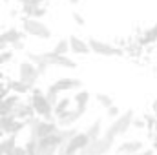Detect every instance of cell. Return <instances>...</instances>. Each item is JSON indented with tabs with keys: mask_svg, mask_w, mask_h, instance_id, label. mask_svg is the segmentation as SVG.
I'll return each instance as SVG.
<instances>
[{
	"mask_svg": "<svg viewBox=\"0 0 157 155\" xmlns=\"http://www.w3.org/2000/svg\"><path fill=\"white\" fill-rule=\"evenodd\" d=\"M29 104H31V108H33V112H35V115L42 119V120H55L53 119V106L48 102V99H46V93L39 89V88H33L31 89V97H29Z\"/></svg>",
	"mask_w": 157,
	"mask_h": 155,
	"instance_id": "1",
	"label": "cell"
},
{
	"mask_svg": "<svg viewBox=\"0 0 157 155\" xmlns=\"http://www.w3.org/2000/svg\"><path fill=\"white\" fill-rule=\"evenodd\" d=\"M26 122L29 126V139H35V141L46 139V137L59 131V126L55 124V120H42V119L33 117V119H29Z\"/></svg>",
	"mask_w": 157,
	"mask_h": 155,
	"instance_id": "2",
	"label": "cell"
},
{
	"mask_svg": "<svg viewBox=\"0 0 157 155\" xmlns=\"http://www.w3.org/2000/svg\"><path fill=\"white\" fill-rule=\"evenodd\" d=\"M133 119H135V113L132 112V110H126V112H122L121 115L106 128V131H104V135H108V137H112V139H117L121 135H126L128 133V130L132 128V122H133Z\"/></svg>",
	"mask_w": 157,
	"mask_h": 155,
	"instance_id": "3",
	"label": "cell"
},
{
	"mask_svg": "<svg viewBox=\"0 0 157 155\" xmlns=\"http://www.w3.org/2000/svg\"><path fill=\"white\" fill-rule=\"evenodd\" d=\"M22 31H24V35H29V37H35L40 40H49L53 35L51 29L42 20H37V18H24Z\"/></svg>",
	"mask_w": 157,
	"mask_h": 155,
	"instance_id": "4",
	"label": "cell"
},
{
	"mask_svg": "<svg viewBox=\"0 0 157 155\" xmlns=\"http://www.w3.org/2000/svg\"><path fill=\"white\" fill-rule=\"evenodd\" d=\"M113 144H115V139L102 133V137H99L97 141H90L88 146L80 152V155H106L112 152Z\"/></svg>",
	"mask_w": 157,
	"mask_h": 155,
	"instance_id": "5",
	"label": "cell"
},
{
	"mask_svg": "<svg viewBox=\"0 0 157 155\" xmlns=\"http://www.w3.org/2000/svg\"><path fill=\"white\" fill-rule=\"evenodd\" d=\"M88 46H90L91 53L101 55V57H121V55H124V51L121 47L112 46L108 42H102V40H99V39H90L88 40Z\"/></svg>",
	"mask_w": 157,
	"mask_h": 155,
	"instance_id": "6",
	"label": "cell"
},
{
	"mask_svg": "<svg viewBox=\"0 0 157 155\" xmlns=\"http://www.w3.org/2000/svg\"><path fill=\"white\" fill-rule=\"evenodd\" d=\"M39 78H40V75H39V71H37V66L33 62L24 60V62L18 64V80L20 82H24L26 86H29L33 89Z\"/></svg>",
	"mask_w": 157,
	"mask_h": 155,
	"instance_id": "7",
	"label": "cell"
},
{
	"mask_svg": "<svg viewBox=\"0 0 157 155\" xmlns=\"http://www.w3.org/2000/svg\"><path fill=\"white\" fill-rule=\"evenodd\" d=\"M24 128H28L26 120H17L11 115H4L0 117V131L6 133L7 137H17Z\"/></svg>",
	"mask_w": 157,
	"mask_h": 155,
	"instance_id": "8",
	"label": "cell"
},
{
	"mask_svg": "<svg viewBox=\"0 0 157 155\" xmlns=\"http://www.w3.org/2000/svg\"><path fill=\"white\" fill-rule=\"evenodd\" d=\"M80 88H82V80L75 78V77H62L48 86V89L53 91V93H57V95H60L64 91H71V89H77L78 91Z\"/></svg>",
	"mask_w": 157,
	"mask_h": 155,
	"instance_id": "9",
	"label": "cell"
},
{
	"mask_svg": "<svg viewBox=\"0 0 157 155\" xmlns=\"http://www.w3.org/2000/svg\"><path fill=\"white\" fill-rule=\"evenodd\" d=\"M88 137L84 135V131H78L75 137H71L62 148H60V152L62 153H66V155H80V152L88 146Z\"/></svg>",
	"mask_w": 157,
	"mask_h": 155,
	"instance_id": "10",
	"label": "cell"
},
{
	"mask_svg": "<svg viewBox=\"0 0 157 155\" xmlns=\"http://www.w3.org/2000/svg\"><path fill=\"white\" fill-rule=\"evenodd\" d=\"M42 60L48 66H59V68H64V70H75L77 68V62L73 59H70L68 55L66 57H60V55H53L51 51L42 53Z\"/></svg>",
	"mask_w": 157,
	"mask_h": 155,
	"instance_id": "11",
	"label": "cell"
},
{
	"mask_svg": "<svg viewBox=\"0 0 157 155\" xmlns=\"http://www.w3.org/2000/svg\"><path fill=\"white\" fill-rule=\"evenodd\" d=\"M84 113H86V112L77 110V108H73V110H68L66 113H62V115L55 117V124H57L60 130H64V128H73V124H75L78 119L84 115Z\"/></svg>",
	"mask_w": 157,
	"mask_h": 155,
	"instance_id": "12",
	"label": "cell"
},
{
	"mask_svg": "<svg viewBox=\"0 0 157 155\" xmlns=\"http://www.w3.org/2000/svg\"><path fill=\"white\" fill-rule=\"evenodd\" d=\"M143 150H144V142L139 141V139L124 141V142H121L115 148L117 155H135V153H139V152H143Z\"/></svg>",
	"mask_w": 157,
	"mask_h": 155,
	"instance_id": "13",
	"label": "cell"
},
{
	"mask_svg": "<svg viewBox=\"0 0 157 155\" xmlns=\"http://www.w3.org/2000/svg\"><path fill=\"white\" fill-rule=\"evenodd\" d=\"M33 115H35V112H33L31 104L24 102V100H20L15 106V110L11 112V117H15L17 120H29V119H33Z\"/></svg>",
	"mask_w": 157,
	"mask_h": 155,
	"instance_id": "14",
	"label": "cell"
},
{
	"mask_svg": "<svg viewBox=\"0 0 157 155\" xmlns=\"http://www.w3.org/2000/svg\"><path fill=\"white\" fill-rule=\"evenodd\" d=\"M68 42H70V51H71L73 55H80V57H84V55L91 53V51H90L88 42H86V40H82L80 37H77V35L70 37V39H68Z\"/></svg>",
	"mask_w": 157,
	"mask_h": 155,
	"instance_id": "15",
	"label": "cell"
},
{
	"mask_svg": "<svg viewBox=\"0 0 157 155\" xmlns=\"http://www.w3.org/2000/svg\"><path fill=\"white\" fill-rule=\"evenodd\" d=\"M91 100V95L88 89H78L77 93L73 95V102H75V108L82 110V112H88V104Z\"/></svg>",
	"mask_w": 157,
	"mask_h": 155,
	"instance_id": "16",
	"label": "cell"
},
{
	"mask_svg": "<svg viewBox=\"0 0 157 155\" xmlns=\"http://www.w3.org/2000/svg\"><path fill=\"white\" fill-rule=\"evenodd\" d=\"M84 135L88 137V141H97L99 137H102V124H101V120H99V119L93 120V122L84 130Z\"/></svg>",
	"mask_w": 157,
	"mask_h": 155,
	"instance_id": "17",
	"label": "cell"
},
{
	"mask_svg": "<svg viewBox=\"0 0 157 155\" xmlns=\"http://www.w3.org/2000/svg\"><path fill=\"white\" fill-rule=\"evenodd\" d=\"M2 37H4V40H6L9 46H13V44H15V42H18V40L26 39L24 31H20V29H17V28H9V29L2 31Z\"/></svg>",
	"mask_w": 157,
	"mask_h": 155,
	"instance_id": "18",
	"label": "cell"
},
{
	"mask_svg": "<svg viewBox=\"0 0 157 155\" xmlns=\"http://www.w3.org/2000/svg\"><path fill=\"white\" fill-rule=\"evenodd\" d=\"M17 137H6L0 141V153L2 155H15L17 150Z\"/></svg>",
	"mask_w": 157,
	"mask_h": 155,
	"instance_id": "19",
	"label": "cell"
},
{
	"mask_svg": "<svg viewBox=\"0 0 157 155\" xmlns=\"http://www.w3.org/2000/svg\"><path fill=\"white\" fill-rule=\"evenodd\" d=\"M7 89L13 91L15 95H26V93L31 91V88L26 86V84L20 82V80H9V82H7Z\"/></svg>",
	"mask_w": 157,
	"mask_h": 155,
	"instance_id": "20",
	"label": "cell"
},
{
	"mask_svg": "<svg viewBox=\"0 0 157 155\" xmlns=\"http://www.w3.org/2000/svg\"><path fill=\"white\" fill-rule=\"evenodd\" d=\"M154 42H157V22L150 28V29H146V31L143 33L141 40H139L141 46H148V44H154Z\"/></svg>",
	"mask_w": 157,
	"mask_h": 155,
	"instance_id": "21",
	"label": "cell"
},
{
	"mask_svg": "<svg viewBox=\"0 0 157 155\" xmlns=\"http://www.w3.org/2000/svg\"><path fill=\"white\" fill-rule=\"evenodd\" d=\"M68 110H71V99H70V97L59 99V102L53 106V115L59 117V115H62V113H66Z\"/></svg>",
	"mask_w": 157,
	"mask_h": 155,
	"instance_id": "22",
	"label": "cell"
},
{
	"mask_svg": "<svg viewBox=\"0 0 157 155\" xmlns=\"http://www.w3.org/2000/svg\"><path fill=\"white\" fill-rule=\"evenodd\" d=\"M51 53L53 55H60V57H66L68 53H70V42L68 39H60L57 44H55V47L51 49Z\"/></svg>",
	"mask_w": 157,
	"mask_h": 155,
	"instance_id": "23",
	"label": "cell"
},
{
	"mask_svg": "<svg viewBox=\"0 0 157 155\" xmlns=\"http://www.w3.org/2000/svg\"><path fill=\"white\" fill-rule=\"evenodd\" d=\"M95 100H97V104H99V106H102L104 110H108L110 106H113V104H115V102H113V99H112L108 93H97V95H95Z\"/></svg>",
	"mask_w": 157,
	"mask_h": 155,
	"instance_id": "24",
	"label": "cell"
},
{
	"mask_svg": "<svg viewBox=\"0 0 157 155\" xmlns=\"http://www.w3.org/2000/svg\"><path fill=\"white\" fill-rule=\"evenodd\" d=\"M15 57V51L13 49H6V51H0V66L4 64H9Z\"/></svg>",
	"mask_w": 157,
	"mask_h": 155,
	"instance_id": "25",
	"label": "cell"
},
{
	"mask_svg": "<svg viewBox=\"0 0 157 155\" xmlns=\"http://www.w3.org/2000/svg\"><path fill=\"white\" fill-rule=\"evenodd\" d=\"M106 115L110 117V119H113V120H115V119H117V117L121 115V110H119L117 106L113 104V106H110V108L106 110Z\"/></svg>",
	"mask_w": 157,
	"mask_h": 155,
	"instance_id": "26",
	"label": "cell"
},
{
	"mask_svg": "<svg viewBox=\"0 0 157 155\" xmlns=\"http://www.w3.org/2000/svg\"><path fill=\"white\" fill-rule=\"evenodd\" d=\"M71 18H73L75 22H77V26H84V24H86L84 17H82L80 13H77V11H73V13H71Z\"/></svg>",
	"mask_w": 157,
	"mask_h": 155,
	"instance_id": "27",
	"label": "cell"
},
{
	"mask_svg": "<svg viewBox=\"0 0 157 155\" xmlns=\"http://www.w3.org/2000/svg\"><path fill=\"white\" fill-rule=\"evenodd\" d=\"M132 128H135V130H143V128H146V124H144V119H133V122H132Z\"/></svg>",
	"mask_w": 157,
	"mask_h": 155,
	"instance_id": "28",
	"label": "cell"
},
{
	"mask_svg": "<svg viewBox=\"0 0 157 155\" xmlns=\"http://www.w3.org/2000/svg\"><path fill=\"white\" fill-rule=\"evenodd\" d=\"M7 95H9V89H7V86L0 84V100H4V99H6Z\"/></svg>",
	"mask_w": 157,
	"mask_h": 155,
	"instance_id": "29",
	"label": "cell"
},
{
	"mask_svg": "<svg viewBox=\"0 0 157 155\" xmlns=\"http://www.w3.org/2000/svg\"><path fill=\"white\" fill-rule=\"evenodd\" d=\"M22 4H29V6H35V7H39L44 4V0H22Z\"/></svg>",
	"mask_w": 157,
	"mask_h": 155,
	"instance_id": "30",
	"label": "cell"
},
{
	"mask_svg": "<svg viewBox=\"0 0 157 155\" xmlns=\"http://www.w3.org/2000/svg\"><path fill=\"white\" fill-rule=\"evenodd\" d=\"M24 47H26L24 40H18V42H15V44H13V51H20V49H24Z\"/></svg>",
	"mask_w": 157,
	"mask_h": 155,
	"instance_id": "31",
	"label": "cell"
},
{
	"mask_svg": "<svg viewBox=\"0 0 157 155\" xmlns=\"http://www.w3.org/2000/svg\"><path fill=\"white\" fill-rule=\"evenodd\" d=\"M48 68H49L48 64H39V66H37V71H39V75H40V77H42V75H46Z\"/></svg>",
	"mask_w": 157,
	"mask_h": 155,
	"instance_id": "32",
	"label": "cell"
},
{
	"mask_svg": "<svg viewBox=\"0 0 157 155\" xmlns=\"http://www.w3.org/2000/svg\"><path fill=\"white\" fill-rule=\"evenodd\" d=\"M7 46H9V44H7V42L4 40L2 33H0V51H6V49H7Z\"/></svg>",
	"mask_w": 157,
	"mask_h": 155,
	"instance_id": "33",
	"label": "cell"
},
{
	"mask_svg": "<svg viewBox=\"0 0 157 155\" xmlns=\"http://www.w3.org/2000/svg\"><path fill=\"white\" fill-rule=\"evenodd\" d=\"M15 155H28V152H26V148H24V146H17Z\"/></svg>",
	"mask_w": 157,
	"mask_h": 155,
	"instance_id": "34",
	"label": "cell"
},
{
	"mask_svg": "<svg viewBox=\"0 0 157 155\" xmlns=\"http://www.w3.org/2000/svg\"><path fill=\"white\" fill-rule=\"evenodd\" d=\"M135 155H155V150L148 148V150H143V152H139V153H135Z\"/></svg>",
	"mask_w": 157,
	"mask_h": 155,
	"instance_id": "35",
	"label": "cell"
},
{
	"mask_svg": "<svg viewBox=\"0 0 157 155\" xmlns=\"http://www.w3.org/2000/svg\"><path fill=\"white\" fill-rule=\"evenodd\" d=\"M68 2H70V4H71V6H77L78 2H80V0H68Z\"/></svg>",
	"mask_w": 157,
	"mask_h": 155,
	"instance_id": "36",
	"label": "cell"
},
{
	"mask_svg": "<svg viewBox=\"0 0 157 155\" xmlns=\"http://www.w3.org/2000/svg\"><path fill=\"white\" fill-rule=\"evenodd\" d=\"M59 155H66V153H62V152H59Z\"/></svg>",
	"mask_w": 157,
	"mask_h": 155,
	"instance_id": "37",
	"label": "cell"
},
{
	"mask_svg": "<svg viewBox=\"0 0 157 155\" xmlns=\"http://www.w3.org/2000/svg\"><path fill=\"white\" fill-rule=\"evenodd\" d=\"M0 155H2V153H0Z\"/></svg>",
	"mask_w": 157,
	"mask_h": 155,
	"instance_id": "38",
	"label": "cell"
}]
</instances>
